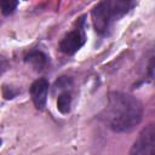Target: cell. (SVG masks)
I'll return each instance as SVG.
<instances>
[{"instance_id":"cell-12","label":"cell","mask_w":155,"mask_h":155,"mask_svg":"<svg viewBox=\"0 0 155 155\" xmlns=\"http://www.w3.org/2000/svg\"><path fill=\"white\" fill-rule=\"evenodd\" d=\"M149 71H150V78L153 76V57L150 58V64H149Z\"/></svg>"},{"instance_id":"cell-2","label":"cell","mask_w":155,"mask_h":155,"mask_svg":"<svg viewBox=\"0 0 155 155\" xmlns=\"http://www.w3.org/2000/svg\"><path fill=\"white\" fill-rule=\"evenodd\" d=\"M134 0H102L92 10V23L97 34L109 35L113 25L133 7Z\"/></svg>"},{"instance_id":"cell-9","label":"cell","mask_w":155,"mask_h":155,"mask_svg":"<svg viewBox=\"0 0 155 155\" xmlns=\"http://www.w3.org/2000/svg\"><path fill=\"white\" fill-rule=\"evenodd\" d=\"M73 85V80L68 76H61L56 82H54V90H65L68 87H71Z\"/></svg>"},{"instance_id":"cell-7","label":"cell","mask_w":155,"mask_h":155,"mask_svg":"<svg viewBox=\"0 0 155 155\" xmlns=\"http://www.w3.org/2000/svg\"><path fill=\"white\" fill-rule=\"evenodd\" d=\"M57 109H58V111L61 114H64V115L70 113V109H71V93L68 90L61 92V94L58 96Z\"/></svg>"},{"instance_id":"cell-13","label":"cell","mask_w":155,"mask_h":155,"mask_svg":"<svg viewBox=\"0 0 155 155\" xmlns=\"http://www.w3.org/2000/svg\"><path fill=\"white\" fill-rule=\"evenodd\" d=\"M0 145H1V139H0Z\"/></svg>"},{"instance_id":"cell-10","label":"cell","mask_w":155,"mask_h":155,"mask_svg":"<svg viewBox=\"0 0 155 155\" xmlns=\"http://www.w3.org/2000/svg\"><path fill=\"white\" fill-rule=\"evenodd\" d=\"M21 91L13 86H8V85H4L2 86V96L5 99H12L15 98Z\"/></svg>"},{"instance_id":"cell-11","label":"cell","mask_w":155,"mask_h":155,"mask_svg":"<svg viewBox=\"0 0 155 155\" xmlns=\"http://www.w3.org/2000/svg\"><path fill=\"white\" fill-rule=\"evenodd\" d=\"M7 68H8V61L0 54V76L7 70Z\"/></svg>"},{"instance_id":"cell-3","label":"cell","mask_w":155,"mask_h":155,"mask_svg":"<svg viewBox=\"0 0 155 155\" xmlns=\"http://www.w3.org/2000/svg\"><path fill=\"white\" fill-rule=\"evenodd\" d=\"M86 35H85V16L80 17L76 22V27L67 33L59 44V50L65 54H74L76 53L85 44Z\"/></svg>"},{"instance_id":"cell-5","label":"cell","mask_w":155,"mask_h":155,"mask_svg":"<svg viewBox=\"0 0 155 155\" xmlns=\"http://www.w3.org/2000/svg\"><path fill=\"white\" fill-rule=\"evenodd\" d=\"M48 92V81L44 78L35 80L30 86V94L36 109L42 110L46 107Z\"/></svg>"},{"instance_id":"cell-8","label":"cell","mask_w":155,"mask_h":155,"mask_svg":"<svg viewBox=\"0 0 155 155\" xmlns=\"http://www.w3.org/2000/svg\"><path fill=\"white\" fill-rule=\"evenodd\" d=\"M18 0H0V10L4 16H10L17 8Z\"/></svg>"},{"instance_id":"cell-1","label":"cell","mask_w":155,"mask_h":155,"mask_svg":"<svg viewBox=\"0 0 155 155\" xmlns=\"http://www.w3.org/2000/svg\"><path fill=\"white\" fill-rule=\"evenodd\" d=\"M101 119L114 132H130L140 124L143 105L131 94L111 92L107 107L101 113Z\"/></svg>"},{"instance_id":"cell-4","label":"cell","mask_w":155,"mask_h":155,"mask_svg":"<svg viewBox=\"0 0 155 155\" xmlns=\"http://www.w3.org/2000/svg\"><path fill=\"white\" fill-rule=\"evenodd\" d=\"M131 155H154L155 154V127L153 124L142 130L138 138L133 143Z\"/></svg>"},{"instance_id":"cell-6","label":"cell","mask_w":155,"mask_h":155,"mask_svg":"<svg viewBox=\"0 0 155 155\" xmlns=\"http://www.w3.org/2000/svg\"><path fill=\"white\" fill-rule=\"evenodd\" d=\"M24 61L27 64H29L36 71H42L44 69H46V67L48 64V57L40 50L30 51L24 57Z\"/></svg>"}]
</instances>
